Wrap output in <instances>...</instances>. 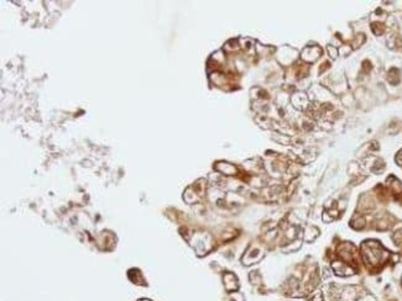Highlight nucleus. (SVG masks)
Wrapping results in <instances>:
<instances>
[{
	"label": "nucleus",
	"mask_w": 402,
	"mask_h": 301,
	"mask_svg": "<svg viewBox=\"0 0 402 301\" xmlns=\"http://www.w3.org/2000/svg\"><path fill=\"white\" fill-rule=\"evenodd\" d=\"M377 250H379V246H377V245H376V246H375V247H372V248H371V250H370V252H371V253H374V252H376V251H377ZM365 256H366V261H367V262H369V261H370V262H371V261H372V258H370V256H369V253H366V255H364V257H365ZM375 259H376V262H377V261H379V259H380V253H377V255H376V256H375Z\"/></svg>",
	"instance_id": "1"
}]
</instances>
